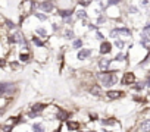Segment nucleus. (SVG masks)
<instances>
[{
  "instance_id": "21",
  "label": "nucleus",
  "mask_w": 150,
  "mask_h": 132,
  "mask_svg": "<svg viewBox=\"0 0 150 132\" xmlns=\"http://www.w3.org/2000/svg\"><path fill=\"white\" fill-rule=\"evenodd\" d=\"M32 41H34V43L37 44V46H38V47H43V43H41V41H40V40H38L37 37H34V38H32Z\"/></svg>"
},
{
  "instance_id": "13",
  "label": "nucleus",
  "mask_w": 150,
  "mask_h": 132,
  "mask_svg": "<svg viewBox=\"0 0 150 132\" xmlns=\"http://www.w3.org/2000/svg\"><path fill=\"white\" fill-rule=\"evenodd\" d=\"M68 128H69V129H78L79 125H78L77 122H68Z\"/></svg>"
},
{
  "instance_id": "7",
  "label": "nucleus",
  "mask_w": 150,
  "mask_h": 132,
  "mask_svg": "<svg viewBox=\"0 0 150 132\" xmlns=\"http://www.w3.org/2000/svg\"><path fill=\"white\" fill-rule=\"evenodd\" d=\"M109 65H111V59H102L99 62V66H100L102 71H106V69L109 68Z\"/></svg>"
},
{
  "instance_id": "8",
  "label": "nucleus",
  "mask_w": 150,
  "mask_h": 132,
  "mask_svg": "<svg viewBox=\"0 0 150 132\" xmlns=\"http://www.w3.org/2000/svg\"><path fill=\"white\" fill-rule=\"evenodd\" d=\"M106 96H108V98H111V100H115V98H119L122 96V93L121 91H109Z\"/></svg>"
},
{
  "instance_id": "9",
  "label": "nucleus",
  "mask_w": 150,
  "mask_h": 132,
  "mask_svg": "<svg viewBox=\"0 0 150 132\" xmlns=\"http://www.w3.org/2000/svg\"><path fill=\"white\" fill-rule=\"evenodd\" d=\"M140 128H141V131H143V132H149V131H150V119L143 120V122H141V125H140Z\"/></svg>"
},
{
  "instance_id": "3",
  "label": "nucleus",
  "mask_w": 150,
  "mask_h": 132,
  "mask_svg": "<svg viewBox=\"0 0 150 132\" xmlns=\"http://www.w3.org/2000/svg\"><path fill=\"white\" fill-rule=\"evenodd\" d=\"M12 88H13L12 84L2 82V85H0V93H2V94H8V91H12Z\"/></svg>"
},
{
  "instance_id": "27",
  "label": "nucleus",
  "mask_w": 150,
  "mask_h": 132,
  "mask_svg": "<svg viewBox=\"0 0 150 132\" xmlns=\"http://www.w3.org/2000/svg\"><path fill=\"white\" fill-rule=\"evenodd\" d=\"M6 24H8V27H9V28H15V24H13V22H10V21H6Z\"/></svg>"
},
{
  "instance_id": "23",
  "label": "nucleus",
  "mask_w": 150,
  "mask_h": 132,
  "mask_svg": "<svg viewBox=\"0 0 150 132\" xmlns=\"http://www.w3.org/2000/svg\"><path fill=\"white\" fill-rule=\"evenodd\" d=\"M19 59L22 60V62H27V60H28V54H24V53H22V54L19 56Z\"/></svg>"
},
{
  "instance_id": "5",
  "label": "nucleus",
  "mask_w": 150,
  "mask_h": 132,
  "mask_svg": "<svg viewBox=\"0 0 150 132\" xmlns=\"http://www.w3.org/2000/svg\"><path fill=\"white\" fill-rule=\"evenodd\" d=\"M40 6H41V9L44 10V12H52L53 10V3L49 2V0H47V2H43Z\"/></svg>"
},
{
  "instance_id": "16",
  "label": "nucleus",
  "mask_w": 150,
  "mask_h": 132,
  "mask_svg": "<svg viewBox=\"0 0 150 132\" xmlns=\"http://www.w3.org/2000/svg\"><path fill=\"white\" fill-rule=\"evenodd\" d=\"M35 32H37V34H40L41 37H46V35H47L46 30H43V28H37V30H35Z\"/></svg>"
},
{
  "instance_id": "26",
  "label": "nucleus",
  "mask_w": 150,
  "mask_h": 132,
  "mask_svg": "<svg viewBox=\"0 0 150 132\" xmlns=\"http://www.w3.org/2000/svg\"><path fill=\"white\" fill-rule=\"evenodd\" d=\"M146 85H147V84H137V85H135V88H137V90H143V88H144Z\"/></svg>"
},
{
  "instance_id": "1",
  "label": "nucleus",
  "mask_w": 150,
  "mask_h": 132,
  "mask_svg": "<svg viewBox=\"0 0 150 132\" xmlns=\"http://www.w3.org/2000/svg\"><path fill=\"white\" fill-rule=\"evenodd\" d=\"M100 79H102L103 87H106V88H111L112 85H115V84L118 82L115 74H111V72H103V74H100Z\"/></svg>"
},
{
  "instance_id": "31",
  "label": "nucleus",
  "mask_w": 150,
  "mask_h": 132,
  "mask_svg": "<svg viewBox=\"0 0 150 132\" xmlns=\"http://www.w3.org/2000/svg\"><path fill=\"white\" fill-rule=\"evenodd\" d=\"M97 38H99V40H103V35H102L100 32H97Z\"/></svg>"
},
{
  "instance_id": "25",
  "label": "nucleus",
  "mask_w": 150,
  "mask_h": 132,
  "mask_svg": "<svg viewBox=\"0 0 150 132\" xmlns=\"http://www.w3.org/2000/svg\"><path fill=\"white\" fill-rule=\"evenodd\" d=\"M124 57H125V56H124L122 53H119V54H116V57H115V60H124Z\"/></svg>"
},
{
  "instance_id": "17",
  "label": "nucleus",
  "mask_w": 150,
  "mask_h": 132,
  "mask_svg": "<svg viewBox=\"0 0 150 132\" xmlns=\"http://www.w3.org/2000/svg\"><path fill=\"white\" fill-rule=\"evenodd\" d=\"M35 18H38L40 21H46V19H47V16H46L44 13H35Z\"/></svg>"
},
{
  "instance_id": "4",
  "label": "nucleus",
  "mask_w": 150,
  "mask_h": 132,
  "mask_svg": "<svg viewBox=\"0 0 150 132\" xmlns=\"http://www.w3.org/2000/svg\"><path fill=\"white\" fill-rule=\"evenodd\" d=\"M134 82V75L133 74H125L124 78H122V84L124 85H128V84H133Z\"/></svg>"
},
{
  "instance_id": "12",
  "label": "nucleus",
  "mask_w": 150,
  "mask_h": 132,
  "mask_svg": "<svg viewBox=\"0 0 150 132\" xmlns=\"http://www.w3.org/2000/svg\"><path fill=\"white\" fill-rule=\"evenodd\" d=\"M59 15H60V16H63V18H69V16L72 15V10H60V12H59Z\"/></svg>"
},
{
  "instance_id": "20",
  "label": "nucleus",
  "mask_w": 150,
  "mask_h": 132,
  "mask_svg": "<svg viewBox=\"0 0 150 132\" xmlns=\"http://www.w3.org/2000/svg\"><path fill=\"white\" fill-rule=\"evenodd\" d=\"M118 35H119V30H113V31L111 32V37H112V38H118Z\"/></svg>"
},
{
  "instance_id": "32",
  "label": "nucleus",
  "mask_w": 150,
  "mask_h": 132,
  "mask_svg": "<svg viewBox=\"0 0 150 132\" xmlns=\"http://www.w3.org/2000/svg\"><path fill=\"white\" fill-rule=\"evenodd\" d=\"M147 85L150 87V74H149V76H147Z\"/></svg>"
},
{
  "instance_id": "10",
  "label": "nucleus",
  "mask_w": 150,
  "mask_h": 132,
  "mask_svg": "<svg viewBox=\"0 0 150 132\" xmlns=\"http://www.w3.org/2000/svg\"><path fill=\"white\" fill-rule=\"evenodd\" d=\"M43 109H44V106H43V104H35V106H32V113H40L41 112V110Z\"/></svg>"
},
{
  "instance_id": "30",
  "label": "nucleus",
  "mask_w": 150,
  "mask_h": 132,
  "mask_svg": "<svg viewBox=\"0 0 150 132\" xmlns=\"http://www.w3.org/2000/svg\"><path fill=\"white\" fill-rule=\"evenodd\" d=\"M130 10H131V13H135V12H137V8H135V6H131Z\"/></svg>"
},
{
  "instance_id": "28",
  "label": "nucleus",
  "mask_w": 150,
  "mask_h": 132,
  "mask_svg": "<svg viewBox=\"0 0 150 132\" xmlns=\"http://www.w3.org/2000/svg\"><path fill=\"white\" fill-rule=\"evenodd\" d=\"M91 93H96V96H99V94H100V90L96 87V88H93V90H91Z\"/></svg>"
},
{
  "instance_id": "22",
  "label": "nucleus",
  "mask_w": 150,
  "mask_h": 132,
  "mask_svg": "<svg viewBox=\"0 0 150 132\" xmlns=\"http://www.w3.org/2000/svg\"><path fill=\"white\" fill-rule=\"evenodd\" d=\"M121 0H108V6H112V5H118Z\"/></svg>"
},
{
  "instance_id": "24",
  "label": "nucleus",
  "mask_w": 150,
  "mask_h": 132,
  "mask_svg": "<svg viewBox=\"0 0 150 132\" xmlns=\"http://www.w3.org/2000/svg\"><path fill=\"white\" fill-rule=\"evenodd\" d=\"M59 115L62 116L60 119H66V116H68V113H65V112H62V110H59Z\"/></svg>"
},
{
  "instance_id": "29",
  "label": "nucleus",
  "mask_w": 150,
  "mask_h": 132,
  "mask_svg": "<svg viewBox=\"0 0 150 132\" xmlns=\"http://www.w3.org/2000/svg\"><path fill=\"white\" fill-rule=\"evenodd\" d=\"M143 31H144V32H147V31H150V22H149V25H146V27L143 28Z\"/></svg>"
},
{
  "instance_id": "2",
  "label": "nucleus",
  "mask_w": 150,
  "mask_h": 132,
  "mask_svg": "<svg viewBox=\"0 0 150 132\" xmlns=\"http://www.w3.org/2000/svg\"><path fill=\"white\" fill-rule=\"evenodd\" d=\"M111 50H112V44L111 43H108V41L102 43V47H100V53L102 54H108V53H111Z\"/></svg>"
},
{
  "instance_id": "15",
  "label": "nucleus",
  "mask_w": 150,
  "mask_h": 132,
  "mask_svg": "<svg viewBox=\"0 0 150 132\" xmlns=\"http://www.w3.org/2000/svg\"><path fill=\"white\" fill-rule=\"evenodd\" d=\"M82 46V40H75L74 41V49H81Z\"/></svg>"
},
{
  "instance_id": "14",
  "label": "nucleus",
  "mask_w": 150,
  "mask_h": 132,
  "mask_svg": "<svg viewBox=\"0 0 150 132\" xmlns=\"http://www.w3.org/2000/svg\"><path fill=\"white\" fill-rule=\"evenodd\" d=\"M77 16H78L79 19H82V18H87V13H85V10H84V9H81V10H78Z\"/></svg>"
},
{
  "instance_id": "19",
  "label": "nucleus",
  "mask_w": 150,
  "mask_h": 132,
  "mask_svg": "<svg viewBox=\"0 0 150 132\" xmlns=\"http://www.w3.org/2000/svg\"><path fill=\"white\" fill-rule=\"evenodd\" d=\"M115 46H116L118 49H122V47H124V41H121V40H116V41H115Z\"/></svg>"
},
{
  "instance_id": "11",
  "label": "nucleus",
  "mask_w": 150,
  "mask_h": 132,
  "mask_svg": "<svg viewBox=\"0 0 150 132\" xmlns=\"http://www.w3.org/2000/svg\"><path fill=\"white\" fill-rule=\"evenodd\" d=\"M32 131L34 132H44V128H43V125H40V123H35L32 126Z\"/></svg>"
},
{
  "instance_id": "18",
  "label": "nucleus",
  "mask_w": 150,
  "mask_h": 132,
  "mask_svg": "<svg viewBox=\"0 0 150 132\" xmlns=\"http://www.w3.org/2000/svg\"><path fill=\"white\" fill-rule=\"evenodd\" d=\"M65 38H68V40L74 38V31H66L65 32Z\"/></svg>"
},
{
  "instance_id": "6",
  "label": "nucleus",
  "mask_w": 150,
  "mask_h": 132,
  "mask_svg": "<svg viewBox=\"0 0 150 132\" xmlns=\"http://www.w3.org/2000/svg\"><path fill=\"white\" fill-rule=\"evenodd\" d=\"M91 56V50H88V49H82L79 53H78V59H87V57H90Z\"/></svg>"
}]
</instances>
